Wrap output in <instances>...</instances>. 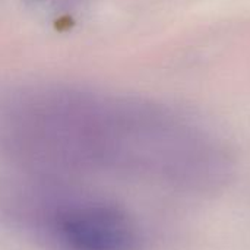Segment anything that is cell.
<instances>
[{
	"instance_id": "obj_1",
	"label": "cell",
	"mask_w": 250,
	"mask_h": 250,
	"mask_svg": "<svg viewBox=\"0 0 250 250\" xmlns=\"http://www.w3.org/2000/svg\"><path fill=\"white\" fill-rule=\"evenodd\" d=\"M56 229L67 250H135L138 245L132 221L111 207L67 209L59 217Z\"/></svg>"
}]
</instances>
